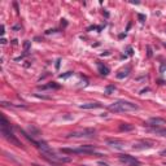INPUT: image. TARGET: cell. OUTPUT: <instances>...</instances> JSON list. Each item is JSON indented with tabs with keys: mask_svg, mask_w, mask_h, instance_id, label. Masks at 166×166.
I'll list each match as a JSON object with an SVG mask.
<instances>
[{
	"mask_svg": "<svg viewBox=\"0 0 166 166\" xmlns=\"http://www.w3.org/2000/svg\"><path fill=\"white\" fill-rule=\"evenodd\" d=\"M114 90H115V87H114V86H108V87H107V90H105V93H108V95H109V93L112 92V91H114Z\"/></svg>",
	"mask_w": 166,
	"mask_h": 166,
	"instance_id": "obj_15",
	"label": "cell"
},
{
	"mask_svg": "<svg viewBox=\"0 0 166 166\" xmlns=\"http://www.w3.org/2000/svg\"><path fill=\"white\" fill-rule=\"evenodd\" d=\"M95 134H96V131L93 129H82V130L70 132L68 138H77V139H81V138H93Z\"/></svg>",
	"mask_w": 166,
	"mask_h": 166,
	"instance_id": "obj_5",
	"label": "cell"
},
{
	"mask_svg": "<svg viewBox=\"0 0 166 166\" xmlns=\"http://www.w3.org/2000/svg\"><path fill=\"white\" fill-rule=\"evenodd\" d=\"M95 152V147L93 145H82L79 148H62L61 153H68V154H77V153H86L91 154Z\"/></svg>",
	"mask_w": 166,
	"mask_h": 166,
	"instance_id": "obj_4",
	"label": "cell"
},
{
	"mask_svg": "<svg viewBox=\"0 0 166 166\" xmlns=\"http://www.w3.org/2000/svg\"><path fill=\"white\" fill-rule=\"evenodd\" d=\"M139 107L136 104L131 103V101H126V100H118L113 104L109 105V110L114 113H121V112H134L138 110Z\"/></svg>",
	"mask_w": 166,
	"mask_h": 166,
	"instance_id": "obj_1",
	"label": "cell"
},
{
	"mask_svg": "<svg viewBox=\"0 0 166 166\" xmlns=\"http://www.w3.org/2000/svg\"><path fill=\"white\" fill-rule=\"evenodd\" d=\"M166 121L162 118H151L145 123V126H152V127H160V126H165Z\"/></svg>",
	"mask_w": 166,
	"mask_h": 166,
	"instance_id": "obj_8",
	"label": "cell"
},
{
	"mask_svg": "<svg viewBox=\"0 0 166 166\" xmlns=\"http://www.w3.org/2000/svg\"><path fill=\"white\" fill-rule=\"evenodd\" d=\"M39 88H43V90H46V88H60V86L57 85V83L52 82V83H49V85H47V86H42V87H39Z\"/></svg>",
	"mask_w": 166,
	"mask_h": 166,
	"instance_id": "obj_14",
	"label": "cell"
},
{
	"mask_svg": "<svg viewBox=\"0 0 166 166\" xmlns=\"http://www.w3.org/2000/svg\"><path fill=\"white\" fill-rule=\"evenodd\" d=\"M160 154H161V156H166V149H164V151L160 152Z\"/></svg>",
	"mask_w": 166,
	"mask_h": 166,
	"instance_id": "obj_18",
	"label": "cell"
},
{
	"mask_svg": "<svg viewBox=\"0 0 166 166\" xmlns=\"http://www.w3.org/2000/svg\"><path fill=\"white\" fill-rule=\"evenodd\" d=\"M108 144L110 145V147H113V148H115V149H122L123 147H125V144H123V141H121V140H108Z\"/></svg>",
	"mask_w": 166,
	"mask_h": 166,
	"instance_id": "obj_10",
	"label": "cell"
},
{
	"mask_svg": "<svg viewBox=\"0 0 166 166\" xmlns=\"http://www.w3.org/2000/svg\"><path fill=\"white\" fill-rule=\"evenodd\" d=\"M165 165H166V162H165Z\"/></svg>",
	"mask_w": 166,
	"mask_h": 166,
	"instance_id": "obj_19",
	"label": "cell"
},
{
	"mask_svg": "<svg viewBox=\"0 0 166 166\" xmlns=\"http://www.w3.org/2000/svg\"><path fill=\"white\" fill-rule=\"evenodd\" d=\"M118 160L121 164H123L125 166H141L140 161L138 158H135L134 156H130V154H119L118 156Z\"/></svg>",
	"mask_w": 166,
	"mask_h": 166,
	"instance_id": "obj_6",
	"label": "cell"
},
{
	"mask_svg": "<svg viewBox=\"0 0 166 166\" xmlns=\"http://www.w3.org/2000/svg\"><path fill=\"white\" fill-rule=\"evenodd\" d=\"M2 134H3V136L5 138V139H7L8 141H10L12 144L17 145V147H21V145H22L21 141L13 135V132L10 131V123L8 122L7 118H5L4 115H2Z\"/></svg>",
	"mask_w": 166,
	"mask_h": 166,
	"instance_id": "obj_2",
	"label": "cell"
},
{
	"mask_svg": "<svg viewBox=\"0 0 166 166\" xmlns=\"http://www.w3.org/2000/svg\"><path fill=\"white\" fill-rule=\"evenodd\" d=\"M166 70V62H162V65H161V68H160V71L161 73H164V71Z\"/></svg>",
	"mask_w": 166,
	"mask_h": 166,
	"instance_id": "obj_16",
	"label": "cell"
},
{
	"mask_svg": "<svg viewBox=\"0 0 166 166\" xmlns=\"http://www.w3.org/2000/svg\"><path fill=\"white\" fill-rule=\"evenodd\" d=\"M43 157L46 160H48L49 162H53V164H64V162H69L71 160L70 157H66V156H58V154L55 153L52 149L48 152H44Z\"/></svg>",
	"mask_w": 166,
	"mask_h": 166,
	"instance_id": "obj_3",
	"label": "cell"
},
{
	"mask_svg": "<svg viewBox=\"0 0 166 166\" xmlns=\"http://www.w3.org/2000/svg\"><path fill=\"white\" fill-rule=\"evenodd\" d=\"M130 71H131V68H130V66H127V68H126V69H123V70H121V71H119V73L117 74V78H118V79H122V78H126V77H127V75H129V74H130Z\"/></svg>",
	"mask_w": 166,
	"mask_h": 166,
	"instance_id": "obj_12",
	"label": "cell"
},
{
	"mask_svg": "<svg viewBox=\"0 0 166 166\" xmlns=\"http://www.w3.org/2000/svg\"><path fill=\"white\" fill-rule=\"evenodd\" d=\"M97 68H99V73L101 75H108L110 73V70L107 65H103L101 62H97Z\"/></svg>",
	"mask_w": 166,
	"mask_h": 166,
	"instance_id": "obj_11",
	"label": "cell"
},
{
	"mask_svg": "<svg viewBox=\"0 0 166 166\" xmlns=\"http://www.w3.org/2000/svg\"><path fill=\"white\" fill-rule=\"evenodd\" d=\"M154 145V141L152 140H140L134 144V149H145V148H152Z\"/></svg>",
	"mask_w": 166,
	"mask_h": 166,
	"instance_id": "obj_7",
	"label": "cell"
},
{
	"mask_svg": "<svg viewBox=\"0 0 166 166\" xmlns=\"http://www.w3.org/2000/svg\"><path fill=\"white\" fill-rule=\"evenodd\" d=\"M71 74H73V73H71V71H69V73H66V74H64V75H60V78H68V77H70Z\"/></svg>",
	"mask_w": 166,
	"mask_h": 166,
	"instance_id": "obj_17",
	"label": "cell"
},
{
	"mask_svg": "<svg viewBox=\"0 0 166 166\" xmlns=\"http://www.w3.org/2000/svg\"><path fill=\"white\" fill-rule=\"evenodd\" d=\"M134 127H132L131 125H127V123H122L119 126V130L121 131H130V130H132Z\"/></svg>",
	"mask_w": 166,
	"mask_h": 166,
	"instance_id": "obj_13",
	"label": "cell"
},
{
	"mask_svg": "<svg viewBox=\"0 0 166 166\" xmlns=\"http://www.w3.org/2000/svg\"><path fill=\"white\" fill-rule=\"evenodd\" d=\"M101 104L100 103H86V104H81L79 108L82 109H95V108H100Z\"/></svg>",
	"mask_w": 166,
	"mask_h": 166,
	"instance_id": "obj_9",
	"label": "cell"
}]
</instances>
